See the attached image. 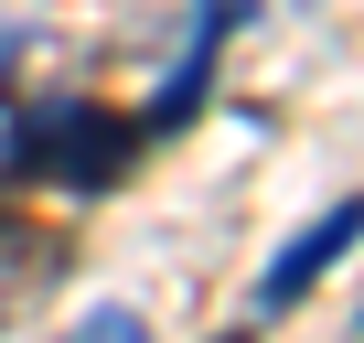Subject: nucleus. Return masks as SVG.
Returning <instances> with one entry per match:
<instances>
[{
    "label": "nucleus",
    "instance_id": "obj_2",
    "mask_svg": "<svg viewBox=\"0 0 364 343\" xmlns=\"http://www.w3.org/2000/svg\"><path fill=\"white\" fill-rule=\"evenodd\" d=\"M353 236H364V194H343L332 215H311V226H300V236L268 258V279H257V311H289V300H300V290H311V279H321V268H332Z\"/></svg>",
    "mask_w": 364,
    "mask_h": 343
},
{
    "label": "nucleus",
    "instance_id": "obj_4",
    "mask_svg": "<svg viewBox=\"0 0 364 343\" xmlns=\"http://www.w3.org/2000/svg\"><path fill=\"white\" fill-rule=\"evenodd\" d=\"M65 343H150V322H139L129 300H107V311H86V322H75Z\"/></svg>",
    "mask_w": 364,
    "mask_h": 343
},
{
    "label": "nucleus",
    "instance_id": "obj_3",
    "mask_svg": "<svg viewBox=\"0 0 364 343\" xmlns=\"http://www.w3.org/2000/svg\"><path fill=\"white\" fill-rule=\"evenodd\" d=\"M225 22H236V0H204V11H193V43H182V65H171V86H161V107H150L139 129H182V118H193V97H204V75H215Z\"/></svg>",
    "mask_w": 364,
    "mask_h": 343
},
{
    "label": "nucleus",
    "instance_id": "obj_1",
    "mask_svg": "<svg viewBox=\"0 0 364 343\" xmlns=\"http://www.w3.org/2000/svg\"><path fill=\"white\" fill-rule=\"evenodd\" d=\"M139 139H150V129H139L129 107L33 97V107H11V129H0V172H11V183H54V194H107V183H129Z\"/></svg>",
    "mask_w": 364,
    "mask_h": 343
}]
</instances>
